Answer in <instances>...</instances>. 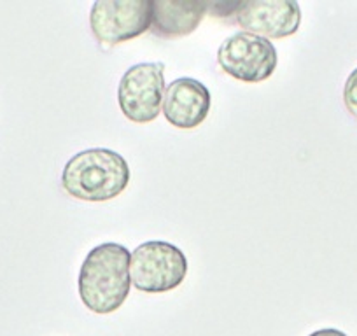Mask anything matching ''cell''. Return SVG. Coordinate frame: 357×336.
Listing matches in <instances>:
<instances>
[{
	"label": "cell",
	"mask_w": 357,
	"mask_h": 336,
	"mask_svg": "<svg viewBox=\"0 0 357 336\" xmlns=\"http://www.w3.org/2000/svg\"><path fill=\"white\" fill-rule=\"evenodd\" d=\"M186 273L188 259L183 250L161 240L142 243L130 258V280L142 293H168L184 282Z\"/></svg>",
	"instance_id": "3957f363"
},
{
	"label": "cell",
	"mask_w": 357,
	"mask_h": 336,
	"mask_svg": "<svg viewBox=\"0 0 357 336\" xmlns=\"http://www.w3.org/2000/svg\"><path fill=\"white\" fill-rule=\"evenodd\" d=\"M343 104L347 111L357 118V68L347 77L345 86H343Z\"/></svg>",
	"instance_id": "30bf717a"
},
{
	"label": "cell",
	"mask_w": 357,
	"mask_h": 336,
	"mask_svg": "<svg viewBox=\"0 0 357 336\" xmlns=\"http://www.w3.org/2000/svg\"><path fill=\"white\" fill-rule=\"evenodd\" d=\"M153 23L156 36L174 39L193 33L208 11V2L197 0H151Z\"/></svg>",
	"instance_id": "9c48e42d"
},
{
	"label": "cell",
	"mask_w": 357,
	"mask_h": 336,
	"mask_svg": "<svg viewBox=\"0 0 357 336\" xmlns=\"http://www.w3.org/2000/svg\"><path fill=\"white\" fill-rule=\"evenodd\" d=\"M132 252L121 243H102L88 252L79 272V296L95 314H112L130 294Z\"/></svg>",
	"instance_id": "6da1fadb"
},
{
	"label": "cell",
	"mask_w": 357,
	"mask_h": 336,
	"mask_svg": "<svg viewBox=\"0 0 357 336\" xmlns=\"http://www.w3.org/2000/svg\"><path fill=\"white\" fill-rule=\"evenodd\" d=\"M151 0H98L89 13V26L105 47L132 40L151 29Z\"/></svg>",
	"instance_id": "277c9868"
},
{
	"label": "cell",
	"mask_w": 357,
	"mask_h": 336,
	"mask_svg": "<svg viewBox=\"0 0 357 336\" xmlns=\"http://www.w3.org/2000/svg\"><path fill=\"white\" fill-rule=\"evenodd\" d=\"M130 183V167L121 154L111 149H88L67 161L61 186L72 198L109 201L119 197Z\"/></svg>",
	"instance_id": "7a4b0ae2"
},
{
	"label": "cell",
	"mask_w": 357,
	"mask_h": 336,
	"mask_svg": "<svg viewBox=\"0 0 357 336\" xmlns=\"http://www.w3.org/2000/svg\"><path fill=\"white\" fill-rule=\"evenodd\" d=\"M218 63L236 81L263 82L277 70L279 54L273 43L264 37L236 32L219 46Z\"/></svg>",
	"instance_id": "5b68a950"
},
{
	"label": "cell",
	"mask_w": 357,
	"mask_h": 336,
	"mask_svg": "<svg viewBox=\"0 0 357 336\" xmlns=\"http://www.w3.org/2000/svg\"><path fill=\"white\" fill-rule=\"evenodd\" d=\"M235 20L243 32L284 39L300 29L301 9L294 0H243L236 6Z\"/></svg>",
	"instance_id": "52a82bcc"
},
{
	"label": "cell",
	"mask_w": 357,
	"mask_h": 336,
	"mask_svg": "<svg viewBox=\"0 0 357 336\" xmlns=\"http://www.w3.org/2000/svg\"><path fill=\"white\" fill-rule=\"evenodd\" d=\"M308 336H347V335L343 331H340V329L328 328V329H319V331L312 333V335Z\"/></svg>",
	"instance_id": "8fae6325"
},
{
	"label": "cell",
	"mask_w": 357,
	"mask_h": 336,
	"mask_svg": "<svg viewBox=\"0 0 357 336\" xmlns=\"http://www.w3.org/2000/svg\"><path fill=\"white\" fill-rule=\"evenodd\" d=\"M211 91L204 82L193 77H181L165 90L161 112L172 126L193 130L207 119L211 112Z\"/></svg>",
	"instance_id": "ba28073f"
},
{
	"label": "cell",
	"mask_w": 357,
	"mask_h": 336,
	"mask_svg": "<svg viewBox=\"0 0 357 336\" xmlns=\"http://www.w3.org/2000/svg\"><path fill=\"white\" fill-rule=\"evenodd\" d=\"M165 95V65L137 63L123 74L118 102L123 114L133 123L146 125L161 114Z\"/></svg>",
	"instance_id": "8992f818"
}]
</instances>
